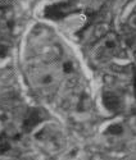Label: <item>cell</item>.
Listing matches in <instances>:
<instances>
[{
    "mask_svg": "<svg viewBox=\"0 0 136 160\" xmlns=\"http://www.w3.org/2000/svg\"><path fill=\"white\" fill-rule=\"evenodd\" d=\"M70 9H71V5L64 4V3L58 4V5H53V7H49L46 9V16L50 18H54V19H59V18L64 17Z\"/></svg>",
    "mask_w": 136,
    "mask_h": 160,
    "instance_id": "6da1fadb",
    "label": "cell"
},
{
    "mask_svg": "<svg viewBox=\"0 0 136 160\" xmlns=\"http://www.w3.org/2000/svg\"><path fill=\"white\" fill-rule=\"evenodd\" d=\"M40 113L37 110H31L29 112V114H27V117L24 118V122H23V128L26 131H30L39 122H40Z\"/></svg>",
    "mask_w": 136,
    "mask_h": 160,
    "instance_id": "7a4b0ae2",
    "label": "cell"
},
{
    "mask_svg": "<svg viewBox=\"0 0 136 160\" xmlns=\"http://www.w3.org/2000/svg\"><path fill=\"white\" fill-rule=\"evenodd\" d=\"M104 104H105V106L108 109L114 110L116 108H118L119 101H118V99L114 95H105L104 96Z\"/></svg>",
    "mask_w": 136,
    "mask_h": 160,
    "instance_id": "3957f363",
    "label": "cell"
}]
</instances>
